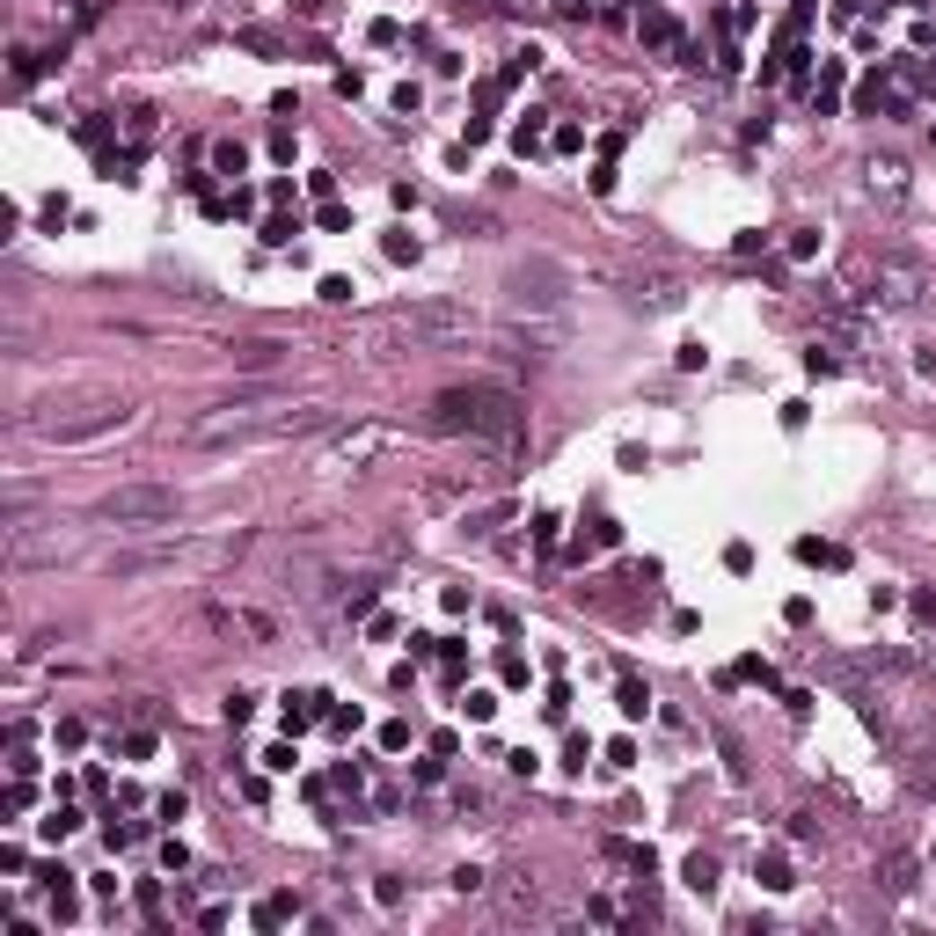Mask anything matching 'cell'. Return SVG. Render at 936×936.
I'll use <instances>...</instances> for the list:
<instances>
[{"instance_id":"cell-17","label":"cell","mask_w":936,"mask_h":936,"mask_svg":"<svg viewBox=\"0 0 936 936\" xmlns=\"http://www.w3.org/2000/svg\"><path fill=\"white\" fill-rule=\"evenodd\" d=\"M886 886H893V893L914 886V856H893V863H886Z\"/></svg>"},{"instance_id":"cell-2","label":"cell","mask_w":936,"mask_h":936,"mask_svg":"<svg viewBox=\"0 0 936 936\" xmlns=\"http://www.w3.org/2000/svg\"><path fill=\"white\" fill-rule=\"evenodd\" d=\"M95 513L118 520V527H154V520H176V490L169 483H118Z\"/></svg>"},{"instance_id":"cell-18","label":"cell","mask_w":936,"mask_h":936,"mask_svg":"<svg viewBox=\"0 0 936 936\" xmlns=\"http://www.w3.org/2000/svg\"><path fill=\"white\" fill-rule=\"evenodd\" d=\"M30 805H37V790L15 776V783H8V819H15V812H30Z\"/></svg>"},{"instance_id":"cell-8","label":"cell","mask_w":936,"mask_h":936,"mask_svg":"<svg viewBox=\"0 0 936 936\" xmlns=\"http://www.w3.org/2000/svg\"><path fill=\"white\" fill-rule=\"evenodd\" d=\"M293 914H300V900H293V893H271V900H256V929H286Z\"/></svg>"},{"instance_id":"cell-6","label":"cell","mask_w":936,"mask_h":936,"mask_svg":"<svg viewBox=\"0 0 936 936\" xmlns=\"http://www.w3.org/2000/svg\"><path fill=\"white\" fill-rule=\"evenodd\" d=\"M644 44H651V51H681V22H673L666 8H644Z\"/></svg>"},{"instance_id":"cell-12","label":"cell","mask_w":936,"mask_h":936,"mask_svg":"<svg viewBox=\"0 0 936 936\" xmlns=\"http://www.w3.org/2000/svg\"><path fill=\"white\" fill-rule=\"evenodd\" d=\"M688 886H695V893H718V856L695 849V856H688Z\"/></svg>"},{"instance_id":"cell-14","label":"cell","mask_w":936,"mask_h":936,"mask_svg":"<svg viewBox=\"0 0 936 936\" xmlns=\"http://www.w3.org/2000/svg\"><path fill=\"white\" fill-rule=\"evenodd\" d=\"M293 235H300V219H286V212H279V219H263V249H286Z\"/></svg>"},{"instance_id":"cell-3","label":"cell","mask_w":936,"mask_h":936,"mask_svg":"<svg viewBox=\"0 0 936 936\" xmlns=\"http://www.w3.org/2000/svg\"><path fill=\"white\" fill-rule=\"evenodd\" d=\"M132 410L125 403H95L88 417H37V432L44 439H95V432H110V424H125Z\"/></svg>"},{"instance_id":"cell-10","label":"cell","mask_w":936,"mask_h":936,"mask_svg":"<svg viewBox=\"0 0 936 936\" xmlns=\"http://www.w3.org/2000/svg\"><path fill=\"white\" fill-rule=\"evenodd\" d=\"M212 169H219V176H242V169H249V147H242V139H219V147H212Z\"/></svg>"},{"instance_id":"cell-1","label":"cell","mask_w":936,"mask_h":936,"mask_svg":"<svg viewBox=\"0 0 936 936\" xmlns=\"http://www.w3.org/2000/svg\"><path fill=\"white\" fill-rule=\"evenodd\" d=\"M424 417H432V432H468V439H498V447H513L527 432V403L505 380H454V388L432 396Z\"/></svg>"},{"instance_id":"cell-11","label":"cell","mask_w":936,"mask_h":936,"mask_svg":"<svg viewBox=\"0 0 936 936\" xmlns=\"http://www.w3.org/2000/svg\"><path fill=\"white\" fill-rule=\"evenodd\" d=\"M461 322H468L461 308H417L410 315V329H461Z\"/></svg>"},{"instance_id":"cell-7","label":"cell","mask_w":936,"mask_h":936,"mask_svg":"<svg viewBox=\"0 0 936 936\" xmlns=\"http://www.w3.org/2000/svg\"><path fill=\"white\" fill-rule=\"evenodd\" d=\"M279 359H286V344H271V337H249V344H235V366H249V373L279 366Z\"/></svg>"},{"instance_id":"cell-4","label":"cell","mask_w":936,"mask_h":936,"mask_svg":"<svg viewBox=\"0 0 936 936\" xmlns=\"http://www.w3.org/2000/svg\"><path fill=\"white\" fill-rule=\"evenodd\" d=\"M322 702H329L322 688H293V695H286V732H308L315 718H329V709H322Z\"/></svg>"},{"instance_id":"cell-16","label":"cell","mask_w":936,"mask_h":936,"mask_svg":"<svg viewBox=\"0 0 936 936\" xmlns=\"http://www.w3.org/2000/svg\"><path fill=\"white\" fill-rule=\"evenodd\" d=\"M74 827H81V812H67V805H59V812H51V819H44V842H67Z\"/></svg>"},{"instance_id":"cell-5","label":"cell","mask_w":936,"mask_h":936,"mask_svg":"<svg viewBox=\"0 0 936 936\" xmlns=\"http://www.w3.org/2000/svg\"><path fill=\"white\" fill-rule=\"evenodd\" d=\"M856 110H863V118H886V110H907V103H900L893 81H878V74H870V81L856 88Z\"/></svg>"},{"instance_id":"cell-13","label":"cell","mask_w":936,"mask_h":936,"mask_svg":"<svg viewBox=\"0 0 936 936\" xmlns=\"http://www.w3.org/2000/svg\"><path fill=\"white\" fill-rule=\"evenodd\" d=\"M615 702H622V718H644V709H651V688H644V681H622Z\"/></svg>"},{"instance_id":"cell-9","label":"cell","mask_w":936,"mask_h":936,"mask_svg":"<svg viewBox=\"0 0 936 936\" xmlns=\"http://www.w3.org/2000/svg\"><path fill=\"white\" fill-rule=\"evenodd\" d=\"M753 878H761L768 893H790V886H798V878H790V856H761V863H753Z\"/></svg>"},{"instance_id":"cell-15","label":"cell","mask_w":936,"mask_h":936,"mask_svg":"<svg viewBox=\"0 0 936 936\" xmlns=\"http://www.w3.org/2000/svg\"><path fill=\"white\" fill-rule=\"evenodd\" d=\"M798 557H805V564H827V571H834V564H849L834 541H798Z\"/></svg>"}]
</instances>
